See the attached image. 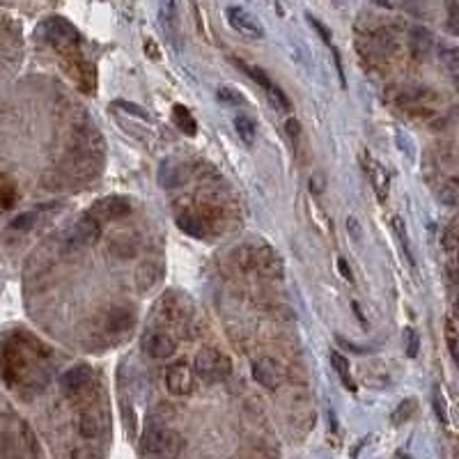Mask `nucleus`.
Returning <instances> with one entry per match:
<instances>
[{
	"label": "nucleus",
	"mask_w": 459,
	"mask_h": 459,
	"mask_svg": "<svg viewBox=\"0 0 459 459\" xmlns=\"http://www.w3.org/2000/svg\"><path fill=\"white\" fill-rule=\"evenodd\" d=\"M193 372L205 383H221L232 374V360L221 349L205 347L195 353Z\"/></svg>",
	"instance_id": "1"
},
{
	"label": "nucleus",
	"mask_w": 459,
	"mask_h": 459,
	"mask_svg": "<svg viewBox=\"0 0 459 459\" xmlns=\"http://www.w3.org/2000/svg\"><path fill=\"white\" fill-rule=\"evenodd\" d=\"M184 448L182 436L172 430H165V427H147L145 436H142L140 443V453L149 455V457H172L179 455Z\"/></svg>",
	"instance_id": "2"
},
{
	"label": "nucleus",
	"mask_w": 459,
	"mask_h": 459,
	"mask_svg": "<svg viewBox=\"0 0 459 459\" xmlns=\"http://www.w3.org/2000/svg\"><path fill=\"white\" fill-rule=\"evenodd\" d=\"M193 383H195L193 365H189L186 360H177V363L168 365V370H165V388H168L172 395H177V397L189 395L193 390Z\"/></svg>",
	"instance_id": "3"
},
{
	"label": "nucleus",
	"mask_w": 459,
	"mask_h": 459,
	"mask_svg": "<svg viewBox=\"0 0 459 459\" xmlns=\"http://www.w3.org/2000/svg\"><path fill=\"white\" fill-rule=\"evenodd\" d=\"M40 35L47 42L56 44V47H74V44H78V30L58 17L44 21L40 26Z\"/></svg>",
	"instance_id": "4"
},
{
	"label": "nucleus",
	"mask_w": 459,
	"mask_h": 459,
	"mask_svg": "<svg viewBox=\"0 0 459 459\" xmlns=\"http://www.w3.org/2000/svg\"><path fill=\"white\" fill-rule=\"evenodd\" d=\"M97 221H117L122 216L131 214V202L122 198V195H108V198L97 200L92 209H90Z\"/></svg>",
	"instance_id": "5"
},
{
	"label": "nucleus",
	"mask_w": 459,
	"mask_h": 459,
	"mask_svg": "<svg viewBox=\"0 0 459 459\" xmlns=\"http://www.w3.org/2000/svg\"><path fill=\"white\" fill-rule=\"evenodd\" d=\"M161 310L165 317L177 324V322L189 319L195 312V308H193V301L186 297L184 292H168L161 301Z\"/></svg>",
	"instance_id": "6"
},
{
	"label": "nucleus",
	"mask_w": 459,
	"mask_h": 459,
	"mask_svg": "<svg viewBox=\"0 0 459 459\" xmlns=\"http://www.w3.org/2000/svg\"><path fill=\"white\" fill-rule=\"evenodd\" d=\"M228 21L239 35L251 37V40H262V37H265V28H262L260 21L255 19L251 12H246L244 7H228Z\"/></svg>",
	"instance_id": "7"
},
{
	"label": "nucleus",
	"mask_w": 459,
	"mask_h": 459,
	"mask_svg": "<svg viewBox=\"0 0 459 459\" xmlns=\"http://www.w3.org/2000/svg\"><path fill=\"white\" fill-rule=\"evenodd\" d=\"M175 349H177V344L168 333H161V331H149V333L142 335V351H145L149 358L163 360V358L172 356Z\"/></svg>",
	"instance_id": "8"
},
{
	"label": "nucleus",
	"mask_w": 459,
	"mask_h": 459,
	"mask_svg": "<svg viewBox=\"0 0 459 459\" xmlns=\"http://www.w3.org/2000/svg\"><path fill=\"white\" fill-rule=\"evenodd\" d=\"M253 379L260 383V386H265L269 390H276L278 386L283 383L285 379V372L281 363H276L274 358H260L253 363Z\"/></svg>",
	"instance_id": "9"
},
{
	"label": "nucleus",
	"mask_w": 459,
	"mask_h": 459,
	"mask_svg": "<svg viewBox=\"0 0 459 459\" xmlns=\"http://www.w3.org/2000/svg\"><path fill=\"white\" fill-rule=\"evenodd\" d=\"M90 381H92V367L81 363V365L69 367V370L60 377V388H62V393L67 395H78L90 386Z\"/></svg>",
	"instance_id": "10"
},
{
	"label": "nucleus",
	"mask_w": 459,
	"mask_h": 459,
	"mask_svg": "<svg viewBox=\"0 0 459 459\" xmlns=\"http://www.w3.org/2000/svg\"><path fill=\"white\" fill-rule=\"evenodd\" d=\"M99 237H101L99 221H97L92 214H87V216H83L76 225H74L72 246H92V244H97V239Z\"/></svg>",
	"instance_id": "11"
},
{
	"label": "nucleus",
	"mask_w": 459,
	"mask_h": 459,
	"mask_svg": "<svg viewBox=\"0 0 459 459\" xmlns=\"http://www.w3.org/2000/svg\"><path fill=\"white\" fill-rule=\"evenodd\" d=\"M432 47H434V37L425 26H413L409 30V49L416 60H425L432 53Z\"/></svg>",
	"instance_id": "12"
},
{
	"label": "nucleus",
	"mask_w": 459,
	"mask_h": 459,
	"mask_svg": "<svg viewBox=\"0 0 459 459\" xmlns=\"http://www.w3.org/2000/svg\"><path fill=\"white\" fill-rule=\"evenodd\" d=\"M365 170H367V175H370V179H372V186H374V191H377V198L383 202L388 198V172L383 170V165L381 163H377V161H372L370 156H365Z\"/></svg>",
	"instance_id": "13"
},
{
	"label": "nucleus",
	"mask_w": 459,
	"mask_h": 459,
	"mask_svg": "<svg viewBox=\"0 0 459 459\" xmlns=\"http://www.w3.org/2000/svg\"><path fill=\"white\" fill-rule=\"evenodd\" d=\"M255 267H258L262 274H269L274 278L283 276V262L281 258L271 251V248H262V251H255Z\"/></svg>",
	"instance_id": "14"
},
{
	"label": "nucleus",
	"mask_w": 459,
	"mask_h": 459,
	"mask_svg": "<svg viewBox=\"0 0 459 459\" xmlns=\"http://www.w3.org/2000/svg\"><path fill=\"white\" fill-rule=\"evenodd\" d=\"M186 177H189V172L184 170L182 163H172V161H165L161 165V172H159V179L165 189H170V186H179L186 182Z\"/></svg>",
	"instance_id": "15"
},
{
	"label": "nucleus",
	"mask_w": 459,
	"mask_h": 459,
	"mask_svg": "<svg viewBox=\"0 0 459 459\" xmlns=\"http://www.w3.org/2000/svg\"><path fill=\"white\" fill-rule=\"evenodd\" d=\"M177 225L186 232V235H191V237L202 239V237L207 235L205 221H202V216H198L195 212H182V214L177 216Z\"/></svg>",
	"instance_id": "16"
},
{
	"label": "nucleus",
	"mask_w": 459,
	"mask_h": 459,
	"mask_svg": "<svg viewBox=\"0 0 459 459\" xmlns=\"http://www.w3.org/2000/svg\"><path fill=\"white\" fill-rule=\"evenodd\" d=\"M172 119H175L177 129L182 133H186V135L198 133V122H195V117L191 115V110L182 106V103H177V106L172 108Z\"/></svg>",
	"instance_id": "17"
},
{
	"label": "nucleus",
	"mask_w": 459,
	"mask_h": 459,
	"mask_svg": "<svg viewBox=\"0 0 459 459\" xmlns=\"http://www.w3.org/2000/svg\"><path fill=\"white\" fill-rule=\"evenodd\" d=\"M439 58H441V62L446 65L450 78H453L457 92H459V49L457 47H441Z\"/></svg>",
	"instance_id": "18"
},
{
	"label": "nucleus",
	"mask_w": 459,
	"mask_h": 459,
	"mask_svg": "<svg viewBox=\"0 0 459 459\" xmlns=\"http://www.w3.org/2000/svg\"><path fill=\"white\" fill-rule=\"evenodd\" d=\"M331 365L335 367L337 377L342 379L344 386H347L349 390H356V383H353V379H351V372H349V360L344 358L340 351H333V353H331Z\"/></svg>",
	"instance_id": "19"
},
{
	"label": "nucleus",
	"mask_w": 459,
	"mask_h": 459,
	"mask_svg": "<svg viewBox=\"0 0 459 459\" xmlns=\"http://www.w3.org/2000/svg\"><path fill=\"white\" fill-rule=\"evenodd\" d=\"M78 434L83 439H97V436L101 434L99 416H94V413H83L78 418Z\"/></svg>",
	"instance_id": "20"
},
{
	"label": "nucleus",
	"mask_w": 459,
	"mask_h": 459,
	"mask_svg": "<svg viewBox=\"0 0 459 459\" xmlns=\"http://www.w3.org/2000/svg\"><path fill=\"white\" fill-rule=\"evenodd\" d=\"M159 19H161V26L165 28V33L175 42V0H161Z\"/></svg>",
	"instance_id": "21"
},
{
	"label": "nucleus",
	"mask_w": 459,
	"mask_h": 459,
	"mask_svg": "<svg viewBox=\"0 0 459 459\" xmlns=\"http://www.w3.org/2000/svg\"><path fill=\"white\" fill-rule=\"evenodd\" d=\"M156 276H159V271H156L154 265H140L138 271H135V285H138L140 292H147L152 285L156 283Z\"/></svg>",
	"instance_id": "22"
},
{
	"label": "nucleus",
	"mask_w": 459,
	"mask_h": 459,
	"mask_svg": "<svg viewBox=\"0 0 459 459\" xmlns=\"http://www.w3.org/2000/svg\"><path fill=\"white\" fill-rule=\"evenodd\" d=\"M393 230H395L397 239H400V246H402V251H404L406 262H409V265L413 267V265H416V260H413V251H411V244H409V235H406V225H404V221H402L400 216L393 218Z\"/></svg>",
	"instance_id": "23"
},
{
	"label": "nucleus",
	"mask_w": 459,
	"mask_h": 459,
	"mask_svg": "<svg viewBox=\"0 0 459 459\" xmlns=\"http://www.w3.org/2000/svg\"><path fill=\"white\" fill-rule=\"evenodd\" d=\"M235 129H237V133H239V138H242L246 145H253V140H255V126H253L251 119H248L246 115H237V117H235Z\"/></svg>",
	"instance_id": "24"
},
{
	"label": "nucleus",
	"mask_w": 459,
	"mask_h": 459,
	"mask_svg": "<svg viewBox=\"0 0 459 459\" xmlns=\"http://www.w3.org/2000/svg\"><path fill=\"white\" fill-rule=\"evenodd\" d=\"M133 324V315L129 310H122V308H115L110 312V328L112 331H126Z\"/></svg>",
	"instance_id": "25"
},
{
	"label": "nucleus",
	"mask_w": 459,
	"mask_h": 459,
	"mask_svg": "<svg viewBox=\"0 0 459 459\" xmlns=\"http://www.w3.org/2000/svg\"><path fill=\"white\" fill-rule=\"evenodd\" d=\"M416 406H418V402L413 400V397H406V400H402L400 402V406L395 409V413H393V423L395 425H402V423H406L411 416H413V411H416Z\"/></svg>",
	"instance_id": "26"
},
{
	"label": "nucleus",
	"mask_w": 459,
	"mask_h": 459,
	"mask_svg": "<svg viewBox=\"0 0 459 459\" xmlns=\"http://www.w3.org/2000/svg\"><path fill=\"white\" fill-rule=\"evenodd\" d=\"M216 97H218V101L230 103V106H244V103H246L244 94L239 92V90H235V87H218Z\"/></svg>",
	"instance_id": "27"
},
{
	"label": "nucleus",
	"mask_w": 459,
	"mask_h": 459,
	"mask_svg": "<svg viewBox=\"0 0 459 459\" xmlns=\"http://www.w3.org/2000/svg\"><path fill=\"white\" fill-rule=\"evenodd\" d=\"M446 342H448V349H450V356L457 363L459 367V335L453 326V322H446Z\"/></svg>",
	"instance_id": "28"
},
{
	"label": "nucleus",
	"mask_w": 459,
	"mask_h": 459,
	"mask_svg": "<svg viewBox=\"0 0 459 459\" xmlns=\"http://www.w3.org/2000/svg\"><path fill=\"white\" fill-rule=\"evenodd\" d=\"M112 108H122L124 112H129V115H133V117L145 119V122H149V119H152L145 108L138 106V103H131V101H115V103H112Z\"/></svg>",
	"instance_id": "29"
},
{
	"label": "nucleus",
	"mask_w": 459,
	"mask_h": 459,
	"mask_svg": "<svg viewBox=\"0 0 459 459\" xmlns=\"http://www.w3.org/2000/svg\"><path fill=\"white\" fill-rule=\"evenodd\" d=\"M237 65L242 67V69H244V72H246L248 76H251L255 83H260V85L265 87V90H269V87H271V81H269V76H267L265 72L260 69V67H251V65H244V62H237Z\"/></svg>",
	"instance_id": "30"
},
{
	"label": "nucleus",
	"mask_w": 459,
	"mask_h": 459,
	"mask_svg": "<svg viewBox=\"0 0 459 459\" xmlns=\"http://www.w3.org/2000/svg\"><path fill=\"white\" fill-rule=\"evenodd\" d=\"M267 92H269V97H271V101L276 103V108H281V110H290V108H292L287 94H285L278 85H274V83H271V87L267 90Z\"/></svg>",
	"instance_id": "31"
},
{
	"label": "nucleus",
	"mask_w": 459,
	"mask_h": 459,
	"mask_svg": "<svg viewBox=\"0 0 459 459\" xmlns=\"http://www.w3.org/2000/svg\"><path fill=\"white\" fill-rule=\"evenodd\" d=\"M432 402H434V409H436V416H439V420L443 425H448V411H446V400H443L441 390L434 388L432 393Z\"/></svg>",
	"instance_id": "32"
},
{
	"label": "nucleus",
	"mask_w": 459,
	"mask_h": 459,
	"mask_svg": "<svg viewBox=\"0 0 459 459\" xmlns=\"http://www.w3.org/2000/svg\"><path fill=\"white\" fill-rule=\"evenodd\" d=\"M406 356L409 358H416L418 356V347H420V337L413 328H406Z\"/></svg>",
	"instance_id": "33"
},
{
	"label": "nucleus",
	"mask_w": 459,
	"mask_h": 459,
	"mask_svg": "<svg viewBox=\"0 0 459 459\" xmlns=\"http://www.w3.org/2000/svg\"><path fill=\"white\" fill-rule=\"evenodd\" d=\"M35 223H37V214H35V212H26V214H21V216L14 218L12 228H14V230H30Z\"/></svg>",
	"instance_id": "34"
},
{
	"label": "nucleus",
	"mask_w": 459,
	"mask_h": 459,
	"mask_svg": "<svg viewBox=\"0 0 459 459\" xmlns=\"http://www.w3.org/2000/svg\"><path fill=\"white\" fill-rule=\"evenodd\" d=\"M448 28L459 37V7L455 0H448Z\"/></svg>",
	"instance_id": "35"
},
{
	"label": "nucleus",
	"mask_w": 459,
	"mask_h": 459,
	"mask_svg": "<svg viewBox=\"0 0 459 459\" xmlns=\"http://www.w3.org/2000/svg\"><path fill=\"white\" fill-rule=\"evenodd\" d=\"M306 19H308V21H310V26H312V28H315V30H317V33L322 35V40H324L326 44H331V30H328L326 26H322V24H319V21H317V19H315V17H312V14H306Z\"/></svg>",
	"instance_id": "36"
},
{
	"label": "nucleus",
	"mask_w": 459,
	"mask_h": 459,
	"mask_svg": "<svg viewBox=\"0 0 459 459\" xmlns=\"http://www.w3.org/2000/svg\"><path fill=\"white\" fill-rule=\"evenodd\" d=\"M333 60H335V69H337V76H340V83H342V87H344V85H347V81H344L342 60H340V53H337V49H333Z\"/></svg>",
	"instance_id": "37"
},
{
	"label": "nucleus",
	"mask_w": 459,
	"mask_h": 459,
	"mask_svg": "<svg viewBox=\"0 0 459 459\" xmlns=\"http://www.w3.org/2000/svg\"><path fill=\"white\" fill-rule=\"evenodd\" d=\"M337 269H340V274L347 278L349 283H353V274H351V269H349V265H347V260H344V258L337 260Z\"/></svg>",
	"instance_id": "38"
},
{
	"label": "nucleus",
	"mask_w": 459,
	"mask_h": 459,
	"mask_svg": "<svg viewBox=\"0 0 459 459\" xmlns=\"http://www.w3.org/2000/svg\"><path fill=\"white\" fill-rule=\"evenodd\" d=\"M337 344H342V347H349L351 351H356V353L370 351V349H365V347H358V344H353V342H349V340H344V337H340V335H337Z\"/></svg>",
	"instance_id": "39"
},
{
	"label": "nucleus",
	"mask_w": 459,
	"mask_h": 459,
	"mask_svg": "<svg viewBox=\"0 0 459 459\" xmlns=\"http://www.w3.org/2000/svg\"><path fill=\"white\" fill-rule=\"evenodd\" d=\"M285 129H287V133L292 135V138H299V122H297V119H287Z\"/></svg>",
	"instance_id": "40"
},
{
	"label": "nucleus",
	"mask_w": 459,
	"mask_h": 459,
	"mask_svg": "<svg viewBox=\"0 0 459 459\" xmlns=\"http://www.w3.org/2000/svg\"><path fill=\"white\" fill-rule=\"evenodd\" d=\"M455 315H457V319H459V299L455 301Z\"/></svg>",
	"instance_id": "41"
}]
</instances>
